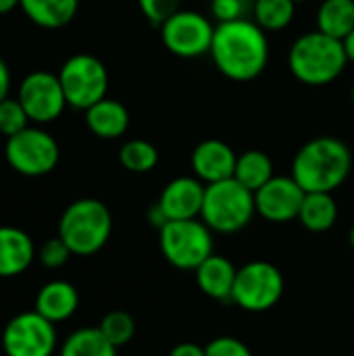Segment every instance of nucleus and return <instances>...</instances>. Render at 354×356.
<instances>
[{
  "mask_svg": "<svg viewBox=\"0 0 354 356\" xmlns=\"http://www.w3.org/2000/svg\"><path fill=\"white\" fill-rule=\"evenodd\" d=\"M211 56L217 69L234 81L259 77L269 63V40L252 19L225 21L215 27Z\"/></svg>",
  "mask_w": 354,
  "mask_h": 356,
  "instance_id": "f257e3e1",
  "label": "nucleus"
},
{
  "mask_svg": "<svg viewBox=\"0 0 354 356\" xmlns=\"http://www.w3.org/2000/svg\"><path fill=\"white\" fill-rule=\"evenodd\" d=\"M353 171L348 146L332 136L309 140L294 156L292 177L305 192H334Z\"/></svg>",
  "mask_w": 354,
  "mask_h": 356,
  "instance_id": "f03ea898",
  "label": "nucleus"
},
{
  "mask_svg": "<svg viewBox=\"0 0 354 356\" xmlns=\"http://www.w3.org/2000/svg\"><path fill=\"white\" fill-rule=\"evenodd\" d=\"M348 56L344 42L323 31H309L300 35L288 54L292 75L305 86H328L336 81L346 69Z\"/></svg>",
  "mask_w": 354,
  "mask_h": 356,
  "instance_id": "7ed1b4c3",
  "label": "nucleus"
},
{
  "mask_svg": "<svg viewBox=\"0 0 354 356\" xmlns=\"http://www.w3.org/2000/svg\"><path fill=\"white\" fill-rule=\"evenodd\" d=\"M111 234V211L96 198H79L71 202L58 219V236L75 257H92L100 252Z\"/></svg>",
  "mask_w": 354,
  "mask_h": 356,
  "instance_id": "20e7f679",
  "label": "nucleus"
},
{
  "mask_svg": "<svg viewBox=\"0 0 354 356\" xmlns=\"http://www.w3.org/2000/svg\"><path fill=\"white\" fill-rule=\"evenodd\" d=\"M255 215V194L238 179L230 177L207 186L200 219L213 234H238Z\"/></svg>",
  "mask_w": 354,
  "mask_h": 356,
  "instance_id": "39448f33",
  "label": "nucleus"
},
{
  "mask_svg": "<svg viewBox=\"0 0 354 356\" xmlns=\"http://www.w3.org/2000/svg\"><path fill=\"white\" fill-rule=\"evenodd\" d=\"M159 246L169 265L196 271L213 252V232L202 219L169 221L159 229Z\"/></svg>",
  "mask_w": 354,
  "mask_h": 356,
  "instance_id": "423d86ee",
  "label": "nucleus"
},
{
  "mask_svg": "<svg viewBox=\"0 0 354 356\" xmlns=\"http://www.w3.org/2000/svg\"><path fill=\"white\" fill-rule=\"evenodd\" d=\"M284 275L267 261H252L238 269L232 302L246 313H267L284 296Z\"/></svg>",
  "mask_w": 354,
  "mask_h": 356,
  "instance_id": "0eeeda50",
  "label": "nucleus"
},
{
  "mask_svg": "<svg viewBox=\"0 0 354 356\" xmlns=\"http://www.w3.org/2000/svg\"><path fill=\"white\" fill-rule=\"evenodd\" d=\"M67 104L73 108L88 111L92 104L106 98L108 73L100 58L92 54L69 56L58 73Z\"/></svg>",
  "mask_w": 354,
  "mask_h": 356,
  "instance_id": "6e6552de",
  "label": "nucleus"
},
{
  "mask_svg": "<svg viewBox=\"0 0 354 356\" xmlns=\"http://www.w3.org/2000/svg\"><path fill=\"white\" fill-rule=\"evenodd\" d=\"M0 344L4 356H52L58 348L56 325L31 309L4 325Z\"/></svg>",
  "mask_w": 354,
  "mask_h": 356,
  "instance_id": "1a4fd4ad",
  "label": "nucleus"
},
{
  "mask_svg": "<svg viewBox=\"0 0 354 356\" xmlns=\"http://www.w3.org/2000/svg\"><path fill=\"white\" fill-rule=\"evenodd\" d=\"M4 156L10 169L27 177H42L50 173L58 159L61 150L56 140L38 127H25L23 131L6 138Z\"/></svg>",
  "mask_w": 354,
  "mask_h": 356,
  "instance_id": "9d476101",
  "label": "nucleus"
},
{
  "mask_svg": "<svg viewBox=\"0 0 354 356\" xmlns=\"http://www.w3.org/2000/svg\"><path fill=\"white\" fill-rule=\"evenodd\" d=\"M215 27L196 10H177L161 25L165 48L182 58H196L211 52Z\"/></svg>",
  "mask_w": 354,
  "mask_h": 356,
  "instance_id": "9b49d317",
  "label": "nucleus"
},
{
  "mask_svg": "<svg viewBox=\"0 0 354 356\" xmlns=\"http://www.w3.org/2000/svg\"><path fill=\"white\" fill-rule=\"evenodd\" d=\"M17 98L23 104L29 121L35 123H50L58 119L67 106V98L58 75L48 71L29 73L19 86Z\"/></svg>",
  "mask_w": 354,
  "mask_h": 356,
  "instance_id": "f8f14e48",
  "label": "nucleus"
},
{
  "mask_svg": "<svg viewBox=\"0 0 354 356\" xmlns=\"http://www.w3.org/2000/svg\"><path fill=\"white\" fill-rule=\"evenodd\" d=\"M305 196L307 192L292 175H273L261 190L255 192V207L263 219L271 223H288L298 219Z\"/></svg>",
  "mask_w": 354,
  "mask_h": 356,
  "instance_id": "ddd939ff",
  "label": "nucleus"
},
{
  "mask_svg": "<svg viewBox=\"0 0 354 356\" xmlns=\"http://www.w3.org/2000/svg\"><path fill=\"white\" fill-rule=\"evenodd\" d=\"M207 186L194 177H175L171 179L156 200L169 221H184V219H200L202 202H204Z\"/></svg>",
  "mask_w": 354,
  "mask_h": 356,
  "instance_id": "4468645a",
  "label": "nucleus"
},
{
  "mask_svg": "<svg viewBox=\"0 0 354 356\" xmlns=\"http://www.w3.org/2000/svg\"><path fill=\"white\" fill-rule=\"evenodd\" d=\"M236 161H238V156L232 150V146L221 140H204L192 152L194 175L204 186L234 177Z\"/></svg>",
  "mask_w": 354,
  "mask_h": 356,
  "instance_id": "2eb2a0df",
  "label": "nucleus"
},
{
  "mask_svg": "<svg viewBox=\"0 0 354 356\" xmlns=\"http://www.w3.org/2000/svg\"><path fill=\"white\" fill-rule=\"evenodd\" d=\"M35 244L31 236L13 225H0V277H17L35 261Z\"/></svg>",
  "mask_w": 354,
  "mask_h": 356,
  "instance_id": "dca6fc26",
  "label": "nucleus"
},
{
  "mask_svg": "<svg viewBox=\"0 0 354 356\" xmlns=\"http://www.w3.org/2000/svg\"><path fill=\"white\" fill-rule=\"evenodd\" d=\"M79 309V292L65 280H52L44 284L33 300V311L52 321L54 325L71 319Z\"/></svg>",
  "mask_w": 354,
  "mask_h": 356,
  "instance_id": "f3484780",
  "label": "nucleus"
},
{
  "mask_svg": "<svg viewBox=\"0 0 354 356\" xmlns=\"http://www.w3.org/2000/svg\"><path fill=\"white\" fill-rule=\"evenodd\" d=\"M236 273H238V269L227 257L211 254L194 271V277H196V284L204 296L219 300V302H227V300H232Z\"/></svg>",
  "mask_w": 354,
  "mask_h": 356,
  "instance_id": "a211bd4d",
  "label": "nucleus"
},
{
  "mask_svg": "<svg viewBox=\"0 0 354 356\" xmlns=\"http://www.w3.org/2000/svg\"><path fill=\"white\" fill-rule=\"evenodd\" d=\"M86 125L94 136L102 140H115L127 131L129 113L119 100L102 98L86 111Z\"/></svg>",
  "mask_w": 354,
  "mask_h": 356,
  "instance_id": "6ab92c4d",
  "label": "nucleus"
},
{
  "mask_svg": "<svg viewBox=\"0 0 354 356\" xmlns=\"http://www.w3.org/2000/svg\"><path fill=\"white\" fill-rule=\"evenodd\" d=\"M21 8L35 25L44 29H58L73 21L79 0H21Z\"/></svg>",
  "mask_w": 354,
  "mask_h": 356,
  "instance_id": "aec40b11",
  "label": "nucleus"
},
{
  "mask_svg": "<svg viewBox=\"0 0 354 356\" xmlns=\"http://www.w3.org/2000/svg\"><path fill=\"white\" fill-rule=\"evenodd\" d=\"M298 221L305 229L313 234L330 232L338 221V204L334 196L330 192H307L298 213Z\"/></svg>",
  "mask_w": 354,
  "mask_h": 356,
  "instance_id": "412c9836",
  "label": "nucleus"
},
{
  "mask_svg": "<svg viewBox=\"0 0 354 356\" xmlns=\"http://www.w3.org/2000/svg\"><path fill=\"white\" fill-rule=\"evenodd\" d=\"M273 177V161L263 150H246L236 161L234 179H238L252 194Z\"/></svg>",
  "mask_w": 354,
  "mask_h": 356,
  "instance_id": "4be33fe9",
  "label": "nucleus"
},
{
  "mask_svg": "<svg viewBox=\"0 0 354 356\" xmlns=\"http://www.w3.org/2000/svg\"><path fill=\"white\" fill-rule=\"evenodd\" d=\"M98 327H79L65 338L58 356H119Z\"/></svg>",
  "mask_w": 354,
  "mask_h": 356,
  "instance_id": "5701e85b",
  "label": "nucleus"
},
{
  "mask_svg": "<svg viewBox=\"0 0 354 356\" xmlns=\"http://www.w3.org/2000/svg\"><path fill=\"white\" fill-rule=\"evenodd\" d=\"M319 31L344 40L354 29V0H323L317 10Z\"/></svg>",
  "mask_w": 354,
  "mask_h": 356,
  "instance_id": "b1692460",
  "label": "nucleus"
},
{
  "mask_svg": "<svg viewBox=\"0 0 354 356\" xmlns=\"http://www.w3.org/2000/svg\"><path fill=\"white\" fill-rule=\"evenodd\" d=\"M296 13V0H255L252 17L255 23L265 31L286 29Z\"/></svg>",
  "mask_w": 354,
  "mask_h": 356,
  "instance_id": "393cba45",
  "label": "nucleus"
},
{
  "mask_svg": "<svg viewBox=\"0 0 354 356\" xmlns=\"http://www.w3.org/2000/svg\"><path fill=\"white\" fill-rule=\"evenodd\" d=\"M119 161L131 173H148L159 163V150L148 140H129L121 146Z\"/></svg>",
  "mask_w": 354,
  "mask_h": 356,
  "instance_id": "a878e982",
  "label": "nucleus"
},
{
  "mask_svg": "<svg viewBox=\"0 0 354 356\" xmlns=\"http://www.w3.org/2000/svg\"><path fill=\"white\" fill-rule=\"evenodd\" d=\"M98 330L115 348H123L136 336V321L125 311H111L102 317V321L98 323Z\"/></svg>",
  "mask_w": 354,
  "mask_h": 356,
  "instance_id": "bb28decb",
  "label": "nucleus"
},
{
  "mask_svg": "<svg viewBox=\"0 0 354 356\" xmlns=\"http://www.w3.org/2000/svg\"><path fill=\"white\" fill-rule=\"evenodd\" d=\"M29 117L23 108V104L19 102V98H4L0 102V134L10 138L19 131H23L27 125Z\"/></svg>",
  "mask_w": 354,
  "mask_h": 356,
  "instance_id": "cd10ccee",
  "label": "nucleus"
},
{
  "mask_svg": "<svg viewBox=\"0 0 354 356\" xmlns=\"http://www.w3.org/2000/svg\"><path fill=\"white\" fill-rule=\"evenodd\" d=\"M73 257V252L69 250V246L61 240V236L46 240L40 248L35 259L40 261L42 267L46 269H61L69 263V259Z\"/></svg>",
  "mask_w": 354,
  "mask_h": 356,
  "instance_id": "c85d7f7f",
  "label": "nucleus"
},
{
  "mask_svg": "<svg viewBox=\"0 0 354 356\" xmlns=\"http://www.w3.org/2000/svg\"><path fill=\"white\" fill-rule=\"evenodd\" d=\"M179 2L182 0H138L144 17L152 25H159V27L179 10Z\"/></svg>",
  "mask_w": 354,
  "mask_h": 356,
  "instance_id": "c756f323",
  "label": "nucleus"
},
{
  "mask_svg": "<svg viewBox=\"0 0 354 356\" xmlns=\"http://www.w3.org/2000/svg\"><path fill=\"white\" fill-rule=\"evenodd\" d=\"M204 353L207 356H255L242 340L232 338V336H219L211 340L204 346Z\"/></svg>",
  "mask_w": 354,
  "mask_h": 356,
  "instance_id": "7c9ffc66",
  "label": "nucleus"
},
{
  "mask_svg": "<svg viewBox=\"0 0 354 356\" xmlns=\"http://www.w3.org/2000/svg\"><path fill=\"white\" fill-rule=\"evenodd\" d=\"M246 8H248L246 0H213V4H211L213 17L219 23L244 19L246 17Z\"/></svg>",
  "mask_w": 354,
  "mask_h": 356,
  "instance_id": "2f4dec72",
  "label": "nucleus"
},
{
  "mask_svg": "<svg viewBox=\"0 0 354 356\" xmlns=\"http://www.w3.org/2000/svg\"><path fill=\"white\" fill-rule=\"evenodd\" d=\"M169 356H207V353H204V346L196 342H182L169 350Z\"/></svg>",
  "mask_w": 354,
  "mask_h": 356,
  "instance_id": "473e14b6",
  "label": "nucleus"
},
{
  "mask_svg": "<svg viewBox=\"0 0 354 356\" xmlns=\"http://www.w3.org/2000/svg\"><path fill=\"white\" fill-rule=\"evenodd\" d=\"M148 223H150L154 229H163V227L169 223V219H167V215L163 213V209L159 207V202H154V204L148 209Z\"/></svg>",
  "mask_w": 354,
  "mask_h": 356,
  "instance_id": "72a5a7b5",
  "label": "nucleus"
},
{
  "mask_svg": "<svg viewBox=\"0 0 354 356\" xmlns=\"http://www.w3.org/2000/svg\"><path fill=\"white\" fill-rule=\"evenodd\" d=\"M8 90H10V71L0 56V102L8 98Z\"/></svg>",
  "mask_w": 354,
  "mask_h": 356,
  "instance_id": "f704fd0d",
  "label": "nucleus"
},
{
  "mask_svg": "<svg viewBox=\"0 0 354 356\" xmlns=\"http://www.w3.org/2000/svg\"><path fill=\"white\" fill-rule=\"evenodd\" d=\"M342 42H344V50H346L348 63H354V29L342 40Z\"/></svg>",
  "mask_w": 354,
  "mask_h": 356,
  "instance_id": "c9c22d12",
  "label": "nucleus"
},
{
  "mask_svg": "<svg viewBox=\"0 0 354 356\" xmlns=\"http://www.w3.org/2000/svg\"><path fill=\"white\" fill-rule=\"evenodd\" d=\"M17 6H21V0H0V15H6Z\"/></svg>",
  "mask_w": 354,
  "mask_h": 356,
  "instance_id": "e433bc0d",
  "label": "nucleus"
},
{
  "mask_svg": "<svg viewBox=\"0 0 354 356\" xmlns=\"http://www.w3.org/2000/svg\"><path fill=\"white\" fill-rule=\"evenodd\" d=\"M348 242H351V248L354 250V225L353 229H351V234H348Z\"/></svg>",
  "mask_w": 354,
  "mask_h": 356,
  "instance_id": "4c0bfd02",
  "label": "nucleus"
},
{
  "mask_svg": "<svg viewBox=\"0 0 354 356\" xmlns=\"http://www.w3.org/2000/svg\"><path fill=\"white\" fill-rule=\"evenodd\" d=\"M353 104H354V83H353Z\"/></svg>",
  "mask_w": 354,
  "mask_h": 356,
  "instance_id": "58836bf2",
  "label": "nucleus"
},
{
  "mask_svg": "<svg viewBox=\"0 0 354 356\" xmlns=\"http://www.w3.org/2000/svg\"><path fill=\"white\" fill-rule=\"evenodd\" d=\"M296 2H305V0H296Z\"/></svg>",
  "mask_w": 354,
  "mask_h": 356,
  "instance_id": "ea45409f",
  "label": "nucleus"
}]
</instances>
